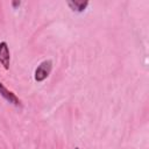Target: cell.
Masks as SVG:
<instances>
[{
  "instance_id": "2",
  "label": "cell",
  "mask_w": 149,
  "mask_h": 149,
  "mask_svg": "<svg viewBox=\"0 0 149 149\" xmlns=\"http://www.w3.org/2000/svg\"><path fill=\"white\" fill-rule=\"evenodd\" d=\"M0 64L3 66L5 70L9 69L10 64V54H9V48L7 42L2 41L0 42Z\"/></svg>"
},
{
  "instance_id": "4",
  "label": "cell",
  "mask_w": 149,
  "mask_h": 149,
  "mask_svg": "<svg viewBox=\"0 0 149 149\" xmlns=\"http://www.w3.org/2000/svg\"><path fill=\"white\" fill-rule=\"evenodd\" d=\"M66 3L72 10L81 13V12H84L86 9V7L88 5V1L87 0H85V1H83V0H72V1H68Z\"/></svg>"
},
{
  "instance_id": "1",
  "label": "cell",
  "mask_w": 149,
  "mask_h": 149,
  "mask_svg": "<svg viewBox=\"0 0 149 149\" xmlns=\"http://www.w3.org/2000/svg\"><path fill=\"white\" fill-rule=\"evenodd\" d=\"M51 69H52V62L50 59H45L43 61L42 63H40V65L35 69V72H34V79L37 81V83H41L43 80H45L50 72H51Z\"/></svg>"
},
{
  "instance_id": "5",
  "label": "cell",
  "mask_w": 149,
  "mask_h": 149,
  "mask_svg": "<svg viewBox=\"0 0 149 149\" xmlns=\"http://www.w3.org/2000/svg\"><path fill=\"white\" fill-rule=\"evenodd\" d=\"M20 3H21L20 1H13V2H12V6H13V7H16V6H20Z\"/></svg>"
},
{
  "instance_id": "3",
  "label": "cell",
  "mask_w": 149,
  "mask_h": 149,
  "mask_svg": "<svg viewBox=\"0 0 149 149\" xmlns=\"http://www.w3.org/2000/svg\"><path fill=\"white\" fill-rule=\"evenodd\" d=\"M0 94L8 101V102H10V104H13V105H15V106H19L20 105V99L15 95V93H13L12 91H9V90H7L5 86H3V84L0 81Z\"/></svg>"
},
{
  "instance_id": "6",
  "label": "cell",
  "mask_w": 149,
  "mask_h": 149,
  "mask_svg": "<svg viewBox=\"0 0 149 149\" xmlns=\"http://www.w3.org/2000/svg\"><path fill=\"white\" fill-rule=\"evenodd\" d=\"M74 149H79V148H78V147H76V148H74Z\"/></svg>"
}]
</instances>
